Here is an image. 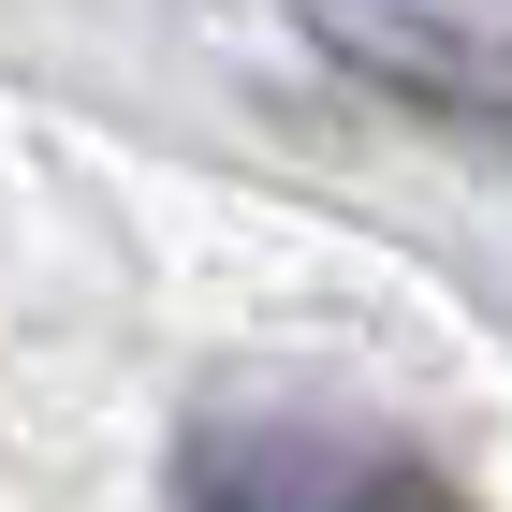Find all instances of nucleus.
Segmentation results:
<instances>
[{"label": "nucleus", "mask_w": 512, "mask_h": 512, "mask_svg": "<svg viewBox=\"0 0 512 512\" xmlns=\"http://www.w3.org/2000/svg\"><path fill=\"white\" fill-rule=\"evenodd\" d=\"M176 512H469V483L381 410L322 395H205L176 425Z\"/></svg>", "instance_id": "obj_1"}, {"label": "nucleus", "mask_w": 512, "mask_h": 512, "mask_svg": "<svg viewBox=\"0 0 512 512\" xmlns=\"http://www.w3.org/2000/svg\"><path fill=\"white\" fill-rule=\"evenodd\" d=\"M337 74H366L381 103L439 118L454 147L512 161V15H454V0H293Z\"/></svg>", "instance_id": "obj_2"}]
</instances>
